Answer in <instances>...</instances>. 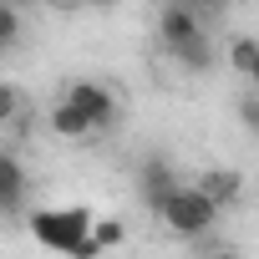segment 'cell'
<instances>
[{"label":"cell","instance_id":"cell-5","mask_svg":"<svg viewBox=\"0 0 259 259\" xmlns=\"http://www.w3.org/2000/svg\"><path fill=\"white\" fill-rule=\"evenodd\" d=\"M138 188H143V203H148V208L158 213V208L168 203V193H173V188H183V183H178V173H173V163L153 153V158H148V163L138 168Z\"/></svg>","mask_w":259,"mask_h":259},{"label":"cell","instance_id":"cell-13","mask_svg":"<svg viewBox=\"0 0 259 259\" xmlns=\"http://www.w3.org/2000/svg\"><path fill=\"white\" fill-rule=\"evenodd\" d=\"M178 61H183L188 71H203V66H208V36H198L193 46H183V51H178Z\"/></svg>","mask_w":259,"mask_h":259},{"label":"cell","instance_id":"cell-4","mask_svg":"<svg viewBox=\"0 0 259 259\" xmlns=\"http://www.w3.org/2000/svg\"><path fill=\"white\" fill-rule=\"evenodd\" d=\"M61 97H66V102H76V107L87 112V122L97 127V133H102V127H112V117H117V97H112L102 81H71Z\"/></svg>","mask_w":259,"mask_h":259},{"label":"cell","instance_id":"cell-2","mask_svg":"<svg viewBox=\"0 0 259 259\" xmlns=\"http://www.w3.org/2000/svg\"><path fill=\"white\" fill-rule=\"evenodd\" d=\"M219 203L198 188V183H183V188H173L168 193V203L158 208V219L173 229V234H183V239H198V234H208L213 224H219Z\"/></svg>","mask_w":259,"mask_h":259},{"label":"cell","instance_id":"cell-12","mask_svg":"<svg viewBox=\"0 0 259 259\" xmlns=\"http://www.w3.org/2000/svg\"><path fill=\"white\" fill-rule=\"evenodd\" d=\"M16 117H21V92L11 81H0V127H11Z\"/></svg>","mask_w":259,"mask_h":259},{"label":"cell","instance_id":"cell-15","mask_svg":"<svg viewBox=\"0 0 259 259\" xmlns=\"http://www.w3.org/2000/svg\"><path fill=\"white\" fill-rule=\"evenodd\" d=\"M193 6H208V11H224V6H229V0H193Z\"/></svg>","mask_w":259,"mask_h":259},{"label":"cell","instance_id":"cell-1","mask_svg":"<svg viewBox=\"0 0 259 259\" xmlns=\"http://www.w3.org/2000/svg\"><path fill=\"white\" fill-rule=\"evenodd\" d=\"M92 224L97 219L87 208H36L26 219L31 239L41 249H51V254H66V259H81V249L92 244Z\"/></svg>","mask_w":259,"mask_h":259},{"label":"cell","instance_id":"cell-3","mask_svg":"<svg viewBox=\"0 0 259 259\" xmlns=\"http://www.w3.org/2000/svg\"><path fill=\"white\" fill-rule=\"evenodd\" d=\"M158 36H163V46H168L173 56L203 36V26H198V16H193V0H178V6H168V11L158 16Z\"/></svg>","mask_w":259,"mask_h":259},{"label":"cell","instance_id":"cell-7","mask_svg":"<svg viewBox=\"0 0 259 259\" xmlns=\"http://www.w3.org/2000/svg\"><path fill=\"white\" fill-rule=\"evenodd\" d=\"M51 133H56V138H66V143H76V138L97 133V127L87 122V112H81L76 102H66V97H61V102L51 107Z\"/></svg>","mask_w":259,"mask_h":259},{"label":"cell","instance_id":"cell-17","mask_svg":"<svg viewBox=\"0 0 259 259\" xmlns=\"http://www.w3.org/2000/svg\"><path fill=\"white\" fill-rule=\"evenodd\" d=\"M81 6H97V11H107V6H117V0H81Z\"/></svg>","mask_w":259,"mask_h":259},{"label":"cell","instance_id":"cell-8","mask_svg":"<svg viewBox=\"0 0 259 259\" xmlns=\"http://www.w3.org/2000/svg\"><path fill=\"white\" fill-rule=\"evenodd\" d=\"M198 188L219 203V208H229V203H239V188H244V178L234 173V168H208L203 178H198Z\"/></svg>","mask_w":259,"mask_h":259},{"label":"cell","instance_id":"cell-16","mask_svg":"<svg viewBox=\"0 0 259 259\" xmlns=\"http://www.w3.org/2000/svg\"><path fill=\"white\" fill-rule=\"evenodd\" d=\"M208 259H239V254H234V249H213Z\"/></svg>","mask_w":259,"mask_h":259},{"label":"cell","instance_id":"cell-9","mask_svg":"<svg viewBox=\"0 0 259 259\" xmlns=\"http://www.w3.org/2000/svg\"><path fill=\"white\" fill-rule=\"evenodd\" d=\"M21 46V11L16 0H0V51H16Z\"/></svg>","mask_w":259,"mask_h":259},{"label":"cell","instance_id":"cell-19","mask_svg":"<svg viewBox=\"0 0 259 259\" xmlns=\"http://www.w3.org/2000/svg\"><path fill=\"white\" fill-rule=\"evenodd\" d=\"M46 6H71V0H46Z\"/></svg>","mask_w":259,"mask_h":259},{"label":"cell","instance_id":"cell-14","mask_svg":"<svg viewBox=\"0 0 259 259\" xmlns=\"http://www.w3.org/2000/svg\"><path fill=\"white\" fill-rule=\"evenodd\" d=\"M239 122H244V127H249V133H254V138H259V92H254V97H244V102H239Z\"/></svg>","mask_w":259,"mask_h":259},{"label":"cell","instance_id":"cell-6","mask_svg":"<svg viewBox=\"0 0 259 259\" xmlns=\"http://www.w3.org/2000/svg\"><path fill=\"white\" fill-rule=\"evenodd\" d=\"M26 208V168L16 153H0V219H16Z\"/></svg>","mask_w":259,"mask_h":259},{"label":"cell","instance_id":"cell-10","mask_svg":"<svg viewBox=\"0 0 259 259\" xmlns=\"http://www.w3.org/2000/svg\"><path fill=\"white\" fill-rule=\"evenodd\" d=\"M92 244L107 254V249H117V244H127V224L122 219H97L92 224Z\"/></svg>","mask_w":259,"mask_h":259},{"label":"cell","instance_id":"cell-18","mask_svg":"<svg viewBox=\"0 0 259 259\" xmlns=\"http://www.w3.org/2000/svg\"><path fill=\"white\" fill-rule=\"evenodd\" d=\"M249 81H254V92H259V61H254V71H249Z\"/></svg>","mask_w":259,"mask_h":259},{"label":"cell","instance_id":"cell-20","mask_svg":"<svg viewBox=\"0 0 259 259\" xmlns=\"http://www.w3.org/2000/svg\"><path fill=\"white\" fill-rule=\"evenodd\" d=\"M16 6H36V0H16Z\"/></svg>","mask_w":259,"mask_h":259},{"label":"cell","instance_id":"cell-11","mask_svg":"<svg viewBox=\"0 0 259 259\" xmlns=\"http://www.w3.org/2000/svg\"><path fill=\"white\" fill-rule=\"evenodd\" d=\"M254 61H259V41H249V36H244V41H234V46H229V71L249 76V71H254Z\"/></svg>","mask_w":259,"mask_h":259}]
</instances>
